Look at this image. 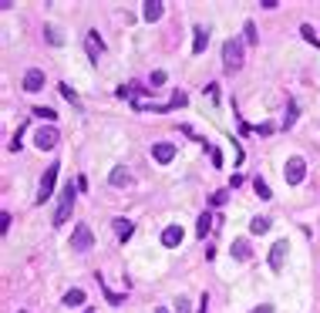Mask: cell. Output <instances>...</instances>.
Wrapping results in <instances>:
<instances>
[{"mask_svg": "<svg viewBox=\"0 0 320 313\" xmlns=\"http://www.w3.org/2000/svg\"><path fill=\"white\" fill-rule=\"evenodd\" d=\"M74 195H77V182H67L61 189V202H57V213H54V226H64L71 209H74Z\"/></svg>", "mask_w": 320, "mask_h": 313, "instance_id": "6da1fadb", "label": "cell"}, {"mask_svg": "<svg viewBox=\"0 0 320 313\" xmlns=\"http://www.w3.org/2000/svg\"><path fill=\"white\" fill-rule=\"evenodd\" d=\"M222 64H226V71H239L243 67V41L229 37L222 44Z\"/></svg>", "mask_w": 320, "mask_h": 313, "instance_id": "7a4b0ae2", "label": "cell"}, {"mask_svg": "<svg viewBox=\"0 0 320 313\" xmlns=\"http://www.w3.org/2000/svg\"><path fill=\"white\" fill-rule=\"evenodd\" d=\"M91 246H95V236H91V229H88L85 223H77L74 233H71V249H74V253H88Z\"/></svg>", "mask_w": 320, "mask_h": 313, "instance_id": "3957f363", "label": "cell"}, {"mask_svg": "<svg viewBox=\"0 0 320 313\" xmlns=\"http://www.w3.org/2000/svg\"><path fill=\"white\" fill-rule=\"evenodd\" d=\"M303 175H307V162H303L300 155L287 158V168H283V179H287L290 185H300V182H303Z\"/></svg>", "mask_w": 320, "mask_h": 313, "instance_id": "277c9868", "label": "cell"}, {"mask_svg": "<svg viewBox=\"0 0 320 313\" xmlns=\"http://www.w3.org/2000/svg\"><path fill=\"white\" fill-rule=\"evenodd\" d=\"M57 162L54 165H47V172H44V179H41V189H37V205H44L51 195H54V179H57Z\"/></svg>", "mask_w": 320, "mask_h": 313, "instance_id": "5b68a950", "label": "cell"}, {"mask_svg": "<svg viewBox=\"0 0 320 313\" xmlns=\"http://www.w3.org/2000/svg\"><path fill=\"white\" fill-rule=\"evenodd\" d=\"M287 239H280V243H273V246H270V269H273V273H280V269H283V263H287Z\"/></svg>", "mask_w": 320, "mask_h": 313, "instance_id": "8992f818", "label": "cell"}, {"mask_svg": "<svg viewBox=\"0 0 320 313\" xmlns=\"http://www.w3.org/2000/svg\"><path fill=\"white\" fill-rule=\"evenodd\" d=\"M41 88H44V71H41V67H31V71L24 74V91H27V94H37Z\"/></svg>", "mask_w": 320, "mask_h": 313, "instance_id": "52a82bcc", "label": "cell"}, {"mask_svg": "<svg viewBox=\"0 0 320 313\" xmlns=\"http://www.w3.org/2000/svg\"><path fill=\"white\" fill-rule=\"evenodd\" d=\"M34 145L41 148V152H51V148L57 145V132H54V128H37V135H34Z\"/></svg>", "mask_w": 320, "mask_h": 313, "instance_id": "ba28073f", "label": "cell"}, {"mask_svg": "<svg viewBox=\"0 0 320 313\" xmlns=\"http://www.w3.org/2000/svg\"><path fill=\"white\" fill-rule=\"evenodd\" d=\"M152 158L158 162V165H169V162L176 158V145H172V142H158V145H152Z\"/></svg>", "mask_w": 320, "mask_h": 313, "instance_id": "9c48e42d", "label": "cell"}, {"mask_svg": "<svg viewBox=\"0 0 320 313\" xmlns=\"http://www.w3.org/2000/svg\"><path fill=\"white\" fill-rule=\"evenodd\" d=\"M182 239H186L182 226H166V229H162V246L176 249V246H182Z\"/></svg>", "mask_w": 320, "mask_h": 313, "instance_id": "30bf717a", "label": "cell"}, {"mask_svg": "<svg viewBox=\"0 0 320 313\" xmlns=\"http://www.w3.org/2000/svg\"><path fill=\"white\" fill-rule=\"evenodd\" d=\"M145 11H142V17L148 24H155V21H162V14H166V4L162 0H148V4H142Z\"/></svg>", "mask_w": 320, "mask_h": 313, "instance_id": "8fae6325", "label": "cell"}, {"mask_svg": "<svg viewBox=\"0 0 320 313\" xmlns=\"http://www.w3.org/2000/svg\"><path fill=\"white\" fill-rule=\"evenodd\" d=\"M206 44H209V31H206V27H196V31H192V54H202Z\"/></svg>", "mask_w": 320, "mask_h": 313, "instance_id": "7c38bea8", "label": "cell"}, {"mask_svg": "<svg viewBox=\"0 0 320 313\" xmlns=\"http://www.w3.org/2000/svg\"><path fill=\"white\" fill-rule=\"evenodd\" d=\"M111 226H115V233H118V239H132V233H135V223L132 219H111Z\"/></svg>", "mask_w": 320, "mask_h": 313, "instance_id": "4fadbf2b", "label": "cell"}, {"mask_svg": "<svg viewBox=\"0 0 320 313\" xmlns=\"http://www.w3.org/2000/svg\"><path fill=\"white\" fill-rule=\"evenodd\" d=\"M101 51H105V44H101L98 31H88V54H91V61H98Z\"/></svg>", "mask_w": 320, "mask_h": 313, "instance_id": "5bb4252c", "label": "cell"}, {"mask_svg": "<svg viewBox=\"0 0 320 313\" xmlns=\"http://www.w3.org/2000/svg\"><path fill=\"white\" fill-rule=\"evenodd\" d=\"M61 303H64V306H81V303H85V290H77V286H74V290H67Z\"/></svg>", "mask_w": 320, "mask_h": 313, "instance_id": "9a60e30c", "label": "cell"}, {"mask_svg": "<svg viewBox=\"0 0 320 313\" xmlns=\"http://www.w3.org/2000/svg\"><path fill=\"white\" fill-rule=\"evenodd\" d=\"M250 233H253V236H263V233H270V219H266V216H256L253 223H250Z\"/></svg>", "mask_w": 320, "mask_h": 313, "instance_id": "2e32d148", "label": "cell"}, {"mask_svg": "<svg viewBox=\"0 0 320 313\" xmlns=\"http://www.w3.org/2000/svg\"><path fill=\"white\" fill-rule=\"evenodd\" d=\"M108 182H111V185H128V182H132V175H128L125 168H111Z\"/></svg>", "mask_w": 320, "mask_h": 313, "instance_id": "e0dca14e", "label": "cell"}, {"mask_svg": "<svg viewBox=\"0 0 320 313\" xmlns=\"http://www.w3.org/2000/svg\"><path fill=\"white\" fill-rule=\"evenodd\" d=\"M232 256L236 259H250V243H246V239H236V243H232Z\"/></svg>", "mask_w": 320, "mask_h": 313, "instance_id": "ac0fdd59", "label": "cell"}, {"mask_svg": "<svg viewBox=\"0 0 320 313\" xmlns=\"http://www.w3.org/2000/svg\"><path fill=\"white\" fill-rule=\"evenodd\" d=\"M209 229H212V216H209V213H202V216H199V223H196V233H199V236H206Z\"/></svg>", "mask_w": 320, "mask_h": 313, "instance_id": "d6986e66", "label": "cell"}, {"mask_svg": "<svg viewBox=\"0 0 320 313\" xmlns=\"http://www.w3.org/2000/svg\"><path fill=\"white\" fill-rule=\"evenodd\" d=\"M253 192L260 195V199H273V192H270V185H266L263 179H256V182H253Z\"/></svg>", "mask_w": 320, "mask_h": 313, "instance_id": "ffe728a7", "label": "cell"}, {"mask_svg": "<svg viewBox=\"0 0 320 313\" xmlns=\"http://www.w3.org/2000/svg\"><path fill=\"white\" fill-rule=\"evenodd\" d=\"M34 115H37V118H44V122H54V118H57L54 108H34Z\"/></svg>", "mask_w": 320, "mask_h": 313, "instance_id": "44dd1931", "label": "cell"}, {"mask_svg": "<svg viewBox=\"0 0 320 313\" xmlns=\"http://www.w3.org/2000/svg\"><path fill=\"white\" fill-rule=\"evenodd\" d=\"M293 122H297V101H287V122H283V125L290 128Z\"/></svg>", "mask_w": 320, "mask_h": 313, "instance_id": "7402d4cb", "label": "cell"}, {"mask_svg": "<svg viewBox=\"0 0 320 313\" xmlns=\"http://www.w3.org/2000/svg\"><path fill=\"white\" fill-rule=\"evenodd\" d=\"M44 34H47V41H51V44H64V37L57 34V27H44Z\"/></svg>", "mask_w": 320, "mask_h": 313, "instance_id": "603a6c76", "label": "cell"}, {"mask_svg": "<svg viewBox=\"0 0 320 313\" xmlns=\"http://www.w3.org/2000/svg\"><path fill=\"white\" fill-rule=\"evenodd\" d=\"M57 88H61V94H64L71 105H77V94H74V88H71V84H57Z\"/></svg>", "mask_w": 320, "mask_h": 313, "instance_id": "cb8c5ba5", "label": "cell"}, {"mask_svg": "<svg viewBox=\"0 0 320 313\" xmlns=\"http://www.w3.org/2000/svg\"><path fill=\"white\" fill-rule=\"evenodd\" d=\"M176 313H192V303H189L186 296H179V300H176Z\"/></svg>", "mask_w": 320, "mask_h": 313, "instance_id": "d4e9b609", "label": "cell"}, {"mask_svg": "<svg viewBox=\"0 0 320 313\" xmlns=\"http://www.w3.org/2000/svg\"><path fill=\"white\" fill-rule=\"evenodd\" d=\"M300 34H303V37H307L310 44H320L317 37H313V27H310V24H303V27H300Z\"/></svg>", "mask_w": 320, "mask_h": 313, "instance_id": "484cf974", "label": "cell"}, {"mask_svg": "<svg viewBox=\"0 0 320 313\" xmlns=\"http://www.w3.org/2000/svg\"><path fill=\"white\" fill-rule=\"evenodd\" d=\"M243 34H246V44H256V27H253V24H246Z\"/></svg>", "mask_w": 320, "mask_h": 313, "instance_id": "4316f807", "label": "cell"}, {"mask_svg": "<svg viewBox=\"0 0 320 313\" xmlns=\"http://www.w3.org/2000/svg\"><path fill=\"white\" fill-rule=\"evenodd\" d=\"M11 229V213H0V233H7Z\"/></svg>", "mask_w": 320, "mask_h": 313, "instance_id": "83f0119b", "label": "cell"}, {"mask_svg": "<svg viewBox=\"0 0 320 313\" xmlns=\"http://www.w3.org/2000/svg\"><path fill=\"white\" fill-rule=\"evenodd\" d=\"M152 84H155V88L166 84V71H152Z\"/></svg>", "mask_w": 320, "mask_h": 313, "instance_id": "f1b7e54d", "label": "cell"}, {"mask_svg": "<svg viewBox=\"0 0 320 313\" xmlns=\"http://www.w3.org/2000/svg\"><path fill=\"white\" fill-rule=\"evenodd\" d=\"M226 199H229V192H212V205H222Z\"/></svg>", "mask_w": 320, "mask_h": 313, "instance_id": "f546056e", "label": "cell"}, {"mask_svg": "<svg viewBox=\"0 0 320 313\" xmlns=\"http://www.w3.org/2000/svg\"><path fill=\"white\" fill-rule=\"evenodd\" d=\"M182 105H186V94L176 91V94H172V108H182Z\"/></svg>", "mask_w": 320, "mask_h": 313, "instance_id": "4dcf8cb0", "label": "cell"}, {"mask_svg": "<svg viewBox=\"0 0 320 313\" xmlns=\"http://www.w3.org/2000/svg\"><path fill=\"white\" fill-rule=\"evenodd\" d=\"M209 155H212V165L219 168V165H222V155H219V148H209Z\"/></svg>", "mask_w": 320, "mask_h": 313, "instance_id": "1f68e13d", "label": "cell"}, {"mask_svg": "<svg viewBox=\"0 0 320 313\" xmlns=\"http://www.w3.org/2000/svg\"><path fill=\"white\" fill-rule=\"evenodd\" d=\"M250 313H273V306H270V303H263V306H253Z\"/></svg>", "mask_w": 320, "mask_h": 313, "instance_id": "d6a6232c", "label": "cell"}, {"mask_svg": "<svg viewBox=\"0 0 320 313\" xmlns=\"http://www.w3.org/2000/svg\"><path fill=\"white\" fill-rule=\"evenodd\" d=\"M206 303H209V296H202V303H199V313H206Z\"/></svg>", "mask_w": 320, "mask_h": 313, "instance_id": "836d02e7", "label": "cell"}, {"mask_svg": "<svg viewBox=\"0 0 320 313\" xmlns=\"http://www.w3.org/2000/svg\"><path fill=\"white\" fill-rule=\"evenodd\" d=\"M155 313H169V310H166V306H158V310H155Z\"/></svg>", "mask_w": 320, "mask_h": 313, "instance_id": "e575fe53", "label": "cell"}, {"mask_svg": "<svg viewBox=\"0 0 320 313\" xmlns=\"http://www.w3.org/2000/svg\"><path fill=\"white\" fill-rule=\"evenodd\" d=\"M17 313H27V310H17Z\"/></svg>", "mask_w": 320, "mask_h": 313, "instance_id": "d590c367", "label": "cell"}, {"mask_svg": "<svg viewBox=\"0 0 320 313\" xmlns=\"http://www.w3.org/2000/svg\"><path fill=\"white\" fill-rule=\"evenodd\" d=\"M85 313H95V310H85Z\"/></svg>", "mask_w": 320, "mask_h": 313, "instance_id": "8d00e7d4", "label": "cell"}]
</instances>
